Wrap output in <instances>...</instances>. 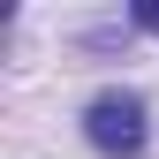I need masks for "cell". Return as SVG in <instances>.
Returning a JSON list of instances; mask_svg holds the SVG:
<instances>
[{"instance_id":"1","label":"cell","mask_w":159,"mask_h":159,"mask_svg":"<svg viewBox=\"0 0 159 159\" xmlns=\"http://www.w3.org/2000/svg\"><path fill=\"white\" fill-rule=\"evenodd\" d=\"M84 136H91V152H106V159H136L144 152V98L136 91H98L91 106H84Z\"/></svg>"},{"instance_id":"2","label":"cell","mask_w":159,"mask_h":159,"mask_svg":"<svg viewBox=\"0 0 159 159\" xmlns=\"http://www.w3.org/2000/svg\"><path fill=\"white\" fill-rule=\"evenodd\" d=\"M136 23H144V30H159V0H144V8H136Z\"/></svg>"}]
</instances>
